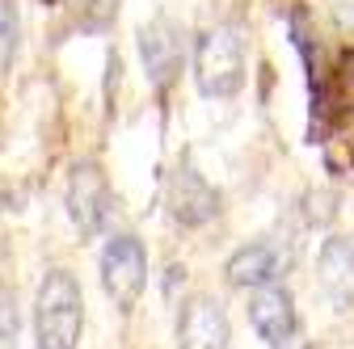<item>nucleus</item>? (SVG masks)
<instances>
[{"instance_id": "9d476101", "label": "nucleus", "mask_w": 354, "mask_h": 349, "mask_svg": "<svg viewBox=\"0 0 354 349\" xmlns=\"http://www.w3.org/2000/svg\"><path fill=\"white\" fill-rule=\"evenodd\" d=\"M317 274H321L325 295L342 308V303L354 295V244L342 240V236H329L321 244V257H317Z\"/></svg>"}, {"instance_id": "9b49d317", "label": "nucleus", "mask_w": 354, "mask_h": 349, "mask_svg": "<svg viewBox=\"0 0 354 349\" xmlns=\"http://www.w3.org/2000/svg\"><path fill=\"white\" fill-rule=\"evenodd\" d=\"M17 34H21L17 0H0V80L9 76V68L17 59Z\"/></svg>"}, {"instance_id": "6e6552de", "label": "nucleus", "mask_w": 354, "mask_h": 349, "mask_svg": "<svg viewBox=\"0 0 354 349\" xmlns=\"http://www.w3.org/2000/svg\"><path fill=\"white\" fill-rule=\"evenodd\" d=\"M169 215H173V223H182V228H207L219 215V194L207 186V177L190 160L177 164L173 181H169Z\"/></svg>"}, {"instance_id": "39448f33", "label": "nucleus", "mask_w": 354, "mask_h": 349, "mask_svg": "<svg viewBox=\"0 0 354 349\" xmlns=\"http://www.w3.org/2000/svg\"><path fill=\"white\" fill-rule=\"evenodd\" d=\"M110 215V181L93 160H80L68 177V219L76 223L80 240H93Z\"/></svg>"}, {"instance_id": "1a4fd4ad", "label": "nucleus", "mask_w": 354, "mask_h": 349, "mask_svg": "<svg viewBox=\"0 0 354 349\" xmlns=\"http://www.w3.org/2000/svg\"><path fill=\"white\" fill-rule=\"evenodd\" d=\"M287 270H291V252H283V244H274V240H253V244L236 248L224 266V274L236 290L274 286Z\"/></svg>"}, {"instance_id": "423d86ee", "label": "nucleus", "mask_w": 354, "mask_h": 349, "mask_svg": "<svg viewBox=\"0 0 354 349\" xmlns=\"http://www.w3.org/2000/svg\"><path fill=\"white\" fill-rule=\"evenodd\" d=\"M140 55H144L152 89L165 93L169 84L182 76V63H186V34H182V26L169 21V17L148 21L140 30Z\"/></svg>"}, {"instance_id": "f257e3e1", "label": "nucleus", "mask_w": 354, "mask_h": 349, "mask_svg": "<svg viewBox=\"0 0 354 349\" xmlns=\"http://www.w3.org/2000/svg\"><path fill=\"white\" fill-rule=\"evenodd\" d=\"M84 332V290L76 274L47 270L34 295V341L38 349H76Z\"/></svg>"}, {"instance_id": "f03ea898", "label": "nucleus", "mask_w": 354, "mask_h": 349, "mask_svg": "<svg viewBox=\"0 0 354 349\" xmlns=\"http://www.w3.org/2000/svg\"><path fill=\"white\" fill-rule=\"evenodd\" d=\"M194 84L211 101H228L245 84V42L236 26H211L194 42Z\"/></svg>"}, {"instance_id": "20e7f679", "label": "nucleus", "mask_w": 354, "mask_h": 349, "mask_svg": "<svg viewBox=\"0 0 354 349\" xmlns=\"http://www.w3.org/2000/svg\"><path fill=\"white\" fill-rule=\"evenodd\" d=\"M249 320L257 328V337L270 349H313V341L299 328V312L287 286H257L253 303H249Z\"/></svg>"}, {"instance_id": "7ed1b4c3", "label": "nucleus", "mask_w": 354, "mask_h": 349, "mask_svg": "<svg viewBox=\"0 0 354 349\" xmlns=\"http://www.w3.org/2000/svg\"><path fill=\"white\" fill-rule=\"evenodd\" d=\"M102 286L114 299L118 312H131L140 303V295L148 286V252H144L140 236L122 232V236L106 240V248H102Z\"/></svg>"}, {"instance_id": "f8f14e48", "label": "nucleus", "mask_w": 354, "mask_h": 349, "mask_svg": "<svg viewBox=\"0 0 354 349\" xmlns=\"http://www.w3.org/2000/svg\"><path fill=\"white\" fill-rule=\"evenodd\" d=\"M17 332H21L17 295H13V286L0 282V349H17Z\"/></svg>"}, {"instance_id": "0eeeda50", "label": "nucleus", "mask_w": 354, "mask_h": 349, "mask_svg": "<svg viewBox=\"0 0 354 349\" xmlns=\"http://www.w3.org/2000/svg\"><path fill=\"white\" fill-rule=\"evenodd\" d=\"M232 324L215 295H190L177 312V349H228Z\"/></svg>"}]
</instances>
